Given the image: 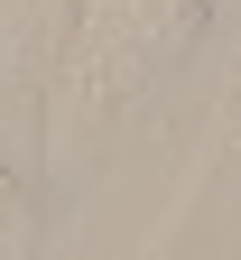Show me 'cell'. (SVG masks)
I'll return each instance as SVG.
<instances>
[{"label": "cell", "mask_w": 241, "mask_h": 260, "mask_svg": "<svg viewBox=\"0 0 241 260\" xmlns=\"http://www.w3.org/2000/svg\"><path fill=\"white\" fill-rule=\"evenodd\" d=\"M214 0H84L75 38H65V93L84 112H112L130 93H149L167 65L186 56V38L204 28Z\"/></svg>", "instance_id": "1"}]
</instances>
